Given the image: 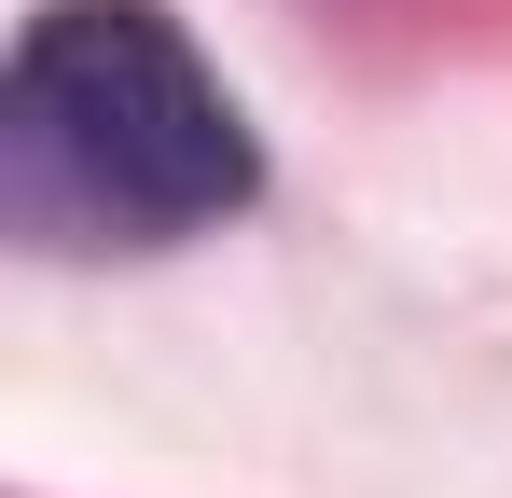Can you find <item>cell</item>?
<instances>
[{
	"label": "cell",
	"mask_w": 512,
	"mask_h": 498,
	"mask_svg": "<svg viewBox=\"0 0 512 498\" xmlns=\"http://www.w3.org/2000/svg\"><path fill=\"white\" fill-rule=\"evenodd\" d=\"M0 194L42 249H180L263 194V139L167 0H56L0 83Z\"/></svg>",
	"instance_id": "obj_1"
}]
</instances>
